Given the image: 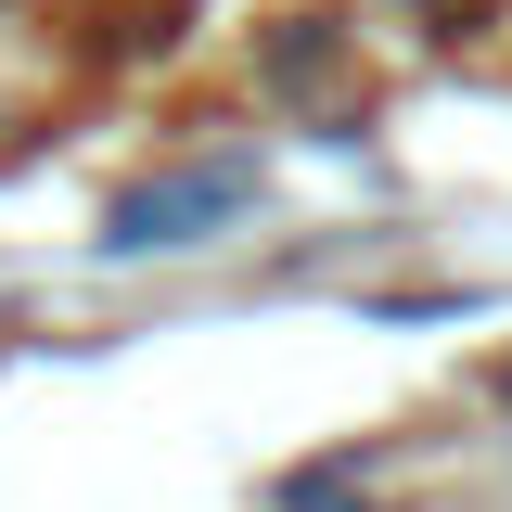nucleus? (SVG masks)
Segmentation results:
<instances>
[{
    "label": "nucleus",
    "instance_id": "1",
    "mask_svg": "<svg viewBox=\"0 0 512 512\" xmlns=\"http://www.w3.org/2000/svg\"><path fill=\"white\" fill-rule=\"evenodd\" d=\"M231 192H244V180H167V192H141V205H116V256L205 244V218H231Z\"/></svg>",
    "mask_w": 512,
    "mask_h": 512
},
{
    "label": "nucleus",
    "instance_id": "2",
    "mask_svg": "<svg viewBox=\"0 0 512 512\" xmlns=\"http://www.w3.org/2000/svg\"><path fill=\"white\" fill-rule=\"evenodd\" d=\"M282 512H372V500H359L346 474H295V487H282Z\"/></svg>",
    "mask_w": 512,
    "mask_h": 512
}]
</instances>
